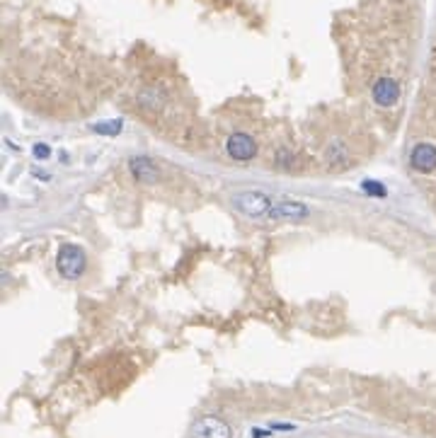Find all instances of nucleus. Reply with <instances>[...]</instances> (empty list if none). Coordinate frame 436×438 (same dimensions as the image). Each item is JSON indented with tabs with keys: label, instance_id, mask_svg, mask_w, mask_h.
I'll return each mask as SVG.
<instances>
[{
	"label": "nucleus",
	"instance_id": "f257e3e1",
	"mask_svg": "<svg viewBox=\"0 0 436 438\" xmlns=\"http://www.w3.org/2000/svg\"><path fill=\"white\" fill-rule=\"evenodd\" d=\"M56 269H59L61 278H66V281H78V278H83L85 269H88L85 249L73 242L61 244L59 257H56Z\"/></svg>",
	"mask_w": 436,
	"mask_h": 438
},
{
	"label": "nucleus",
	"instance_id": "f03ea898",
	"mask_svg": "<svg viewBox=\"0 0 436 438\" xmlns=\"http://www.w3.org/2000/svg\"><path fill=\"white\" fill-rule=\"evenodd\" d=\"M233 206L240 213H245L247 218H262V215L267 218L274 201H271V196L264 194V191H237L233 196Z\"/></svg>",
	"mask_w": 436,
	"mask_h": 438
},
{
	"label": "nucleus",
	"instance_id": "7ed1b4c3",
	"mask_svg": "<svg viewBox=\"0 0 436 438\" xmlns=\"http://www.w3.org/2000/svg\"><path fill=\"white\" fill-rule=\"evenodd\" d=\"M233 429L225 419L216 417V414H206L194 422L189 431V438H230Z\"/></svg>",
	"mask_w": 436,
	"mask_h": 438
},
{
	"label": "nucleus",
	"instance_id": "20e7f679",
	"mask_svg": "<svg viewBox=\"0 0 436 438\" xmlns=\"http://www.w3.org/2000/svg\"><path fill=\"white\" fill-rule=\"evenodd\" d=\"M225 150H228V155L237 162H250V160H254V155H257V143H254V138L250 134L237 131V134H233L228 138Z\"/></svg>",
	"mask_w": 436,
	"mask_h": 438
},
{
	"label": "nucleus",
	"instance_id": "39448f33",
	"mask_svg": "<svg viewBox=\"0 0 436 438\" xmlns=\"http://www.w3.org/2000/svg\"><path fill=\"white\" fill-rule=\"evenodd\" d=\"M371 97L376 102L378 107H383V110H388V107H395L400 100V85L398 81H393V78H378L376 83H373L371 88Z\"/></svg>",
	"mask_w": 436,
	"mask_h": 438
},
{
	"label": "nucleus",
	"instance_id": "423d86ee",
	"mask_svg": "<svg viewBox=\"0 0 436 438\" xmlns=\"http://www.w3.org/2000/svg\"><path fill=\"white\" fill-rule=\"evenodd\" d=\"M310 215V208L301 201H276L269 208V220H303Z\"/></svg>",
	"mask_w": 436,
	"mask_h": 438
},
{
	"label": "nucleus",
	"instance_id": "0eeeda50",
	"mask_svg": "<svg viewBox=\"0 0 436 438\" xmlns=\"http://www.w3.org/2000/svg\"><path fill=\"white\" fill-rule=\"evenodd\" d=\"M410 165L417 172H434L436 170V146L432 143H417L410 153Z\"/></svg>",
	"mask_w": 436,
	"mask_h": 438
},
{
	"label": "nucleus",
	"instance_id": "6e6552de",
	"mask_svg": "<svg viewBox=\"0 0 436 438\" xmlns=\"http://www.w3.org/2000/svg\"><path fill=\"white\" fill-rule=\"evenodd\" d=\"M129 170H131L134 179L141 182V184H155L160 179V170L148 158H131L129 160Z\"/></svg>",
	"mask_w": 436,
	"mask_h": 438
},
{
	"label": "nucleus",
	"instance_id": "1a4fd4ad",
	"mask_svg": "<svg viewBox=\"0 0 436 438\" xmlns=\"http://www.w3.org/2000/svg\"><path fill=\"white\" fill-rule=\"evenodd\" d=\"M122 122H102L100 126H95V131L98 134H105V136H117V134H122Z\"/></svg>",
	"mask_w": 436,
	"mask_h": 438
},
{
	"label": "nucleus",
	"instance_id": "9d476101",
	"mask_svg": "<svg viewBox=\"0 0 436 438\" xmlns=\"http://www.w3.org/2000/svg\"><path fill=\"white\" fill-rule=\"evenodd\" d=\"M364 189L369 191V194H376V196H386V187L376 184V182H371V179H366V182H364Z\"/></svg>",
	"mask_w": 436,
	"mask_h": 438
},
{
	"label": "nucleus",
	"instance_id": "9b49d317",
	"mask_svg": "<svg viewBox=\"0 0 436 438\" xmlns=\"http://www.w3.org/2000/svg\"><path fill=\"white\" fill-rule=\"evenodd\" d=\"M49 146H34V155H37V158H42V160H47V158H49Z\"/></svg>",
	"mask_w": 436,
	"mask_h": 438
}]
</instances>
